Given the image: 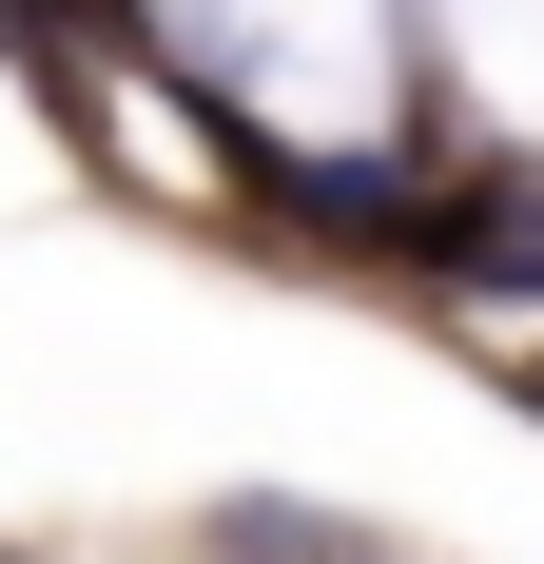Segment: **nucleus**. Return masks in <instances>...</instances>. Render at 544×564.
Masks as SVG:
<instances>
[{
    "instance_id": "1",
    "label": "nucleus",
    "mask_w": 544,
    "mask_h": 564,
    "mask_svg": "<svg viewBox=\"0 0 544 564\" xmlns=\"http://www.w3.org/2000/svg\"><path fill=\"white\" fill-rule=\"evenodd\" d=\"M215 564H370V525H330V507H233Z\"/></svg>"
}]
</instances>
